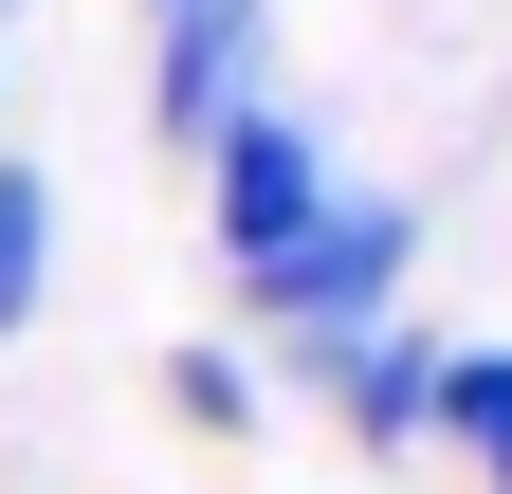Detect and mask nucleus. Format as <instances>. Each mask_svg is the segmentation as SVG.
<instances>
[{
    "instance_id": "obj_4",
    "label": "nucleus",
    "mask_w": 512,
    "mask_h": 494,
    "mask_svg": "<svg viewBox=\"0 0 512 494\" xmlns=\"http://www.w3.org/2000/svg\"><path fill=\"white\" fill-rule=\"evenodd\" d=\"M421 421H458L476 458H512V348H439V403Z\"/></svg>"
},
{
    "instance_id": "obj_3",
    "label": "nucleus",
    "mask_w": 512,
    "mask_h": 494,
    "mask_svg": "<svg viewBox=\"0 0 512 494\" xmlns=\"http://www.w3.org/2000/svg\"><path fill=\"white\" fill-rule=\"evenodd\" d=\"M37 275H55V202H37V165H0V348H19Z\"/></svg>"
},
{
    "instance_id": "obj_2",
    "label": "nucleus",
    "mask_w": 512,
    "mask_h": 494,
    "mask_svg": "<svg viewBox=\"0 0 512 494\" xmlns=\"http://www.w3.org/2000/svg\"><path fill=\"white\" fill-rule=\"evenodd\" d=\"M311 366H330L348 440H421V403H439V348H421V330H330Z\"/></svg>"
},
{
    "instance_id": "obj_5",
    "label": "nucleus",
    "mask_w": 512,
    "mask_h": 494,
    "mask_svg": "<svg viewBox=\"0 0 512 494\" xmlns=\"http://www.w3.org/2000/svg\"><path fill=\"white\" fill-rule=\"evenodd\" d=\"M165 403L202 421V440H238V421H256V385H238V348H165Z\"/></svg>"
},
{
    "instance_id": "obj_6",
    "label": "nucleus",
    "mask_w": 512,
    "mask_h": 494,
    "mask_svg": "<svg viewBox=\"0 0 512 494\" xmlns=\"http://www.w3.org/2000/svg\"><path fill=\"white\" fill-rule=\"evenodd\" d=\"M494 494H512V458H494Z\"/></svg>"
},
{
    "instance_id": "obj_1",
    "label": "nucleus",
    "mask_w": 512,
    "mask_h": 494,
    "mask_svg": "<svg viewBox=\"0 0 512 494\" xmlns=\"http://www.w3.org/2000/svg\"><path fill=\"white\" fill-rule=\"evenodd\" d=\"M202 202H220V275L256 293V330H293V348L384 330V293H403V257H421V202L366 183L293 92H256V110L202 129Z\"/></svg>"
}]
</instances>
